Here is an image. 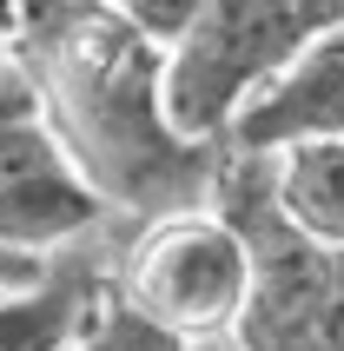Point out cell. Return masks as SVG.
Returning a JSON list of instances; mask_svg holds the SVG:
<instances>
[{
  "mask_svg": "<svg viewBox=\"0 0 344 351\" xmlns=\"http://www.w3.org/2000/svg\"><path fill=\"white\" fill-rule=\"evenodd\" d=\"M318 351H344V252H325V278H318Z\"/></svg>",
  "mask_w": 344,
  "mask_h": 351,
  "instance_id": "obj_10",
  "label": "cell"
},
{
  "mask_svg": "<svg viewBox=\"0 0 344 351\" xmlns=\"http://www.w3.org/2000/svg\"><path fill=\"white\" fill-rule=\"evenodd\" d=\"M20 20H27V0H0V47L20 40Z\"/></svg>",
  "mask_w": 344,
  "mask_h": 351,
  "instance_id": "obj_12",
  "label": "cell"
},
{
  "mask_svg": "<svg viewBox=\"0 0 344 351\" xmlns=\"http://www.w3.org/2000/svg\"><path fill=\"white\" fill-rule=\"evenodd\" d=\"M271 206L291 232L318 245V252H344V139H305L265 159Z\"/></svg>",
  "mask_w": 344,
  "mask_h": 351,
  "instance_id": "obj_7",
  "label": "cell"
},
{
  "mask_svg": "<svg viewBox=\"0 0 344 351\" xmlns=\"http://www.w3.org/2000/svg\"><path fill=\"white\" fill-rule=\"evenodd\" d=\"M305 34H344V0H298Z\"/></svg>",
  "mask_w": 344,
  "mask_h": 351,
  "instance_id": "obj_11",
  "label": "cell"
},
{
  "mask_svg": "<svg viewBox=\"0 0 344 351\" xmlns=\"http://www.w3.org/2000/svg\"><path fill=\"white\" fill-rule=\"evenodd\" d=\"M66 351H192V338H179V332H166L159 318H146L133 298H119L113 278H106V292L93 298V312H86V325H79V338Z\"/></svg>",
  "mask_w": 344,
  "mask_h": 351,
  "instance_id": "obj_8",
  "label": "cell"
},
{
  "mask_svg": "<svg viewBox=\"0 0 344 351\" xmlns=\"http://www.w3.org/2000/svg\"><path fill=\"white\" fill-rule=\"evenodd\" d=\"M126 239V232H119ZM119 239H93L79 252H60L34 285L0 292V351H66L93 312V298L113 278Z\"/></svg>",
  "mask_w": 344,
  "mask_h": 351,
  "instance_id": "obj_6",
  "label": "cell"
},
{
  "mask_svg": "<svg viewBox=\"0 0 344 351\" xmlns=\"http://www.w3.org/2000/svg\"><path fill=\"white\" fill-rule=\"evenodd\" d=\"M99 7H106L113 20H126L139 40H153L159 53H166L172 40L192 27V14H199L206 0H99Z\"/></svg>",
  "mask_w": 344,
  "mask_h": 351,
  "instance_id": "obj_9",
  "label": "cell"
},
{
  "mask_svg": "<svg viewBox=\"0 0 344 351\" xmlns=\"http://www.w3.org/2000/svg\"><path fill=\"white\" fill-rule=\"evenodd\" d=\"M113 213L86 193L73 159L53 146L47 119L0 126V252L27 265H53L60 252H79L93 239H119Z\"/></svg>",
  "mask_w": 344,
  "mask_h": 351,
  "instance_id": "obj_4",
  "label": "cell"
},
{
  "mask_svg": "<svg viewBox=\"0 0 344 351\" xmlns=\"http://www.w3.org/2000/svg\"><path fill=\"white\" fill-rule=\"evenodd\" d=\"M113 292L179 338H232L251 305V245L219 206L133 226L113 252Z\"/></svg>",
  "mask_w": 344,
  "mask_h": 351,
  "instance_id": "obj_2",
  "label": "cell"
},
{
  "mask_svg": "<svg viewBox=\"0 0 344 351\" xmlns=\"http://www.w3.org/2000/svg\"><path fill=\"white\" fill-rule=\"evenodd\" d=\"M298 0H206L166 47V113L186 139L225 146L245 99L305 47Z\"/></svg>",
  "mask_w": 344,
  "mask_h": 351,
  "instance_id": "obj_3",
  "label": "cell"
},
{
  "mask_svg": "<svg viewBox=\"0 0 344 351\" xmlns=\"http://www.w3.org/2000/svg\"><path fill=\"white\" fill-rule=\"evenodd\" d=\"M192 351H238V345H232V338H199Z\"/></svg>",
  "mask_w": 344,
  "mask_h": 351,
  "instance_id": "obj_13",
  "label": "cell"
},
{
  "mask_svg": "<svg viewBox=\"0 0 344 351\" xmlns=\"http://www.w3.org/2000/svg\"><path fill=\"white\" fill-rule=\"evenodd\" d=\"M20 60L40 86V119L113 226H153L212 206L225 146L186 139L166 113V53L99 0H27Z\"/></svg>",
  "mask_w": 344,
  "mask_h": 351,
  "instance_id": "obj_1",
  "label": "cell"
},
{
  "mask_svg": "<svg viewBox=\"0 0 344 351\" xmlns=\"http://www.w3.org/2000/svg\"><path fill=\"white\" fill-rule=\"evenodd\" d=\"M305 139H344V34H311L225 126V146L251 159Z\"/></svg>",
  "mask_w": 344,
  "mask_h": 351,
  "instance_id": "obj_5",
  "label": "cell"
}]
</instances>
